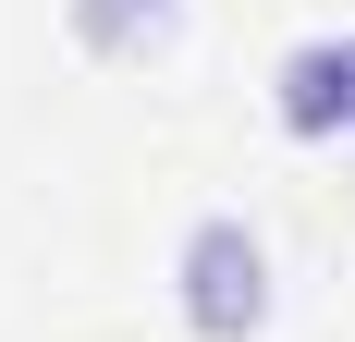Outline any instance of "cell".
Here are the masks:
<instances>
[{
	"mask_svg": "<svg viewBox=\"0 0 355 342\" xmlns=\"http://www.w3.org/2000/svg\"><path fill=\"white\" fill-rule=\"evenodd\" d=\"M172 306L196 342H257L270 306H282V281H270V244L245 233V208H196L172 244Z\"/></svg>",
	"mask_w": 355,
	"mask_h": 342,
	"instance_id": "6da1fadb",
	"label": "cell"
},
{
	"mask_svg": "<svg viewBox=\"0 0 355 342\" xmlns=\"http://www.w3.org/2000/svg\"><path fill=\"white\" fill-rule=\"evenodd\" d=\"M270 123L294 147H355V25L294 37L282 62H270Z\"/></svg>",
	"mask_w": 355,
	"mask_h": 342,
	"instance_id": "7a4b0ae2",
	"label": "cell"
},
{
	"mask_svg": "<svg viewBox=\"0 0 355 342\" xmlns=\"http://www.w3.org/2000/svg\"><path fill=\"white\" fill-rule=\"evenodd\" d=\"M62 25L86 62H159L184 37V0H62Z\"/></svg>",
	"mask_w": 355,
	"mask_h": 342,
	"instance_id": "3957f363",
	"label": "cell"
}]
</instances>
